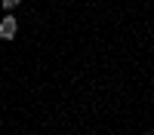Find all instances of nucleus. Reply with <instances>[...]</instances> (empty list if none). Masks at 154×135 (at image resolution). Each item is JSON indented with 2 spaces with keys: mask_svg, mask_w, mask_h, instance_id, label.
<instances>
[{
  "mask_svg": "<svg viewBox=\"0 0 154 135\" xmlns=\"http://www.w3.org/2000/svg\"><path fill=\"white\" fill-rule=\"evenodd\" d=\"M16 28H19V22L12 16H6L3 22H0V40H12V37H16Z\"/></svg>",
  "mask_w": 154,
  "mask_h": 135,
  "instance_id": "f257e3e1",
  "label": "nucleus"
},
{
  "mask_svg": "<svg viewBox=\"0 0 154 135\" xmlns=\"http://www.w3.org/2000/svg\"><path fill=\"white\" fill-rule=\"evenodd\" d=\"M19 3H22V0H3V9H16Z\"/></svg>",
  "mask_w": 154,
  "mask_h": 135,
  "instance_id": "f03ea898",
  "label": "nucleus"
}]
</instances>
